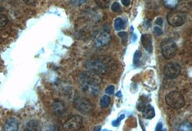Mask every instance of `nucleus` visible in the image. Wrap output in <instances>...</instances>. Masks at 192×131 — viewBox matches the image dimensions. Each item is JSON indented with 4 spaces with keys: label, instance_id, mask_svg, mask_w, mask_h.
Segmentation results:
<instances>
[{
    "label": "nucleus",
    "instance_id": "f257e3e1",
    "mask_svg": "<svg viewBox=\"0 0 192 131\" xmlns=\"http://www.w3.org/2000/svg\"><path fill=\"white\" fill-rule=\"evenodd\" d=\"M85 67L89 71L99 75H105L111 73L116 69V64L112 58L100 56L88 60L85 64Z\"/></svg>",
    "mask_w": 192,
    "mask_h": 131
},
{
    "label": "nucleus",
    "instance_id": "f03ea898",
    "mask_svg": "<svg viewBox=\"0 0 192 131\" xmlns=\"http://www.w3.org/2000/svg\"><path fill=\"white\" fill-rule=\"evenodd\" d=\"M101 81L102 78L100 75L89 71L83 72L78 77V82L81 89L94 96L97 95L100 91L99 84Z\"/></svg>",
    "mask_w": 192,
    "mask_h": 131
},
{
    "label": "nucleus",
    "instance_id": "7ed1b4c3",
    "mask_svg": "<svg viewBox=\"0 0 192 131\" xmlns=\"http://www.w3.org/2000/svg\"><path fill=\"white\" fill-rule=\"evenodd\" d=\"M165 99L168 105L174 110H178L184 108L185 105V99L182 94L179 91H171L165 96Z\"/></svg>",
    "mask_w": 192,
    "mask_h": 131
},
{
    "label": "nucleus",
    "instance_id": "20e7f679",
    "mask_svg": "<svg viewBox=\"0 0 192 131\" xmlns=\"http://www.w3.org/2000/svg\"><path fill=\"white\" fill-rule=\"evenodd\" d=\"M160 48L163 57L166 59H171L173 58L177 51V45L171 38L163 40L161 42Z\"/></svg>",
    "mask_w": 192,
    "mask_h": 131
},
{
    "label": "nucleus",
    "instance_id": "39448f33",
    "mask_svg": "<svg viewBox=\"0 0 192 131\" xmlns=\"http://www.w3.org/2000/svg\"><path fill=\"white\" fill-rule=\"evenodd\" d=\"M74 107L83 114H89L93 110V105L89 99L84 97H77L74 100Z\"/></svg>",
    "mask_w": 192,
    "mask_h": 131
},
{
    "label": "nucleus",
    "instance_id": "423d86ee",
    "mask_svg": "<svg viewBox=\"0 0 192 131\" xmlns=\"http://www.w3.org/2000/svg\"><path fill=\"white\" fill-rule=\"evenodd\" d=\"M83 125V119L79 115H73L69 117L63 125L64 131H78Z\"/></svg>",
    "mask_w": 192,
    "mask_h": 131
},
{
    "label": "nucleus",
    "instance_id": "0eeeda50",
    "mask_svg": "<svg viewBox=\"0 0 192 131\" xmlns=\"http://www.w3.org/2000/svg\"><path fill=\"white\" fill-rule=\"evenodd\" d=\"M169 23L173 27H179L184 25L186 22V17L184 13L180 12H175L169 13L167 16Z\"/></svg>",
    "mask_w": 192,
    "mask_h": 131
},
{
    "label": "nucleus",
    "instance_id": "6e6552de",
    "mask_svg": "<svg viewBox=\"0 0 192 131\" xmlns=\"http://www.w3.org/2000/svg\"><path fill=\"white\" fill-rule=\"evenodd\" d=\"M181 71V68L177 63H169L165 65L163 73L168 78H175L179 75Z\"/></svg>",
    "mask_w": 192,
    "mask_h": 131
},
{
    "label": "nucleus",
    "instance_id": "1a4fd4ad",
    "mask_svg": "<svg viewBox=\"0 0 192 131\" xmlns=\"http://www.w3.org/2000/svg\"><path fill=\"white\" fill-rule=\"evenodd\" d=\"M111 40V36L107 32H101L96 35L94 42L96 47H103L109 44Z\"/></svg>",
    "mask_w": 192,
    "mask_h": 131
},
{
    "label": "nucleus",
    "instance_id": "9d476101",
    "mask_svg": "<svg viewBox=\"0 0 192 131\" xmlns=\"http://www.w3.org/2000/svg\"><path fill=\"white\" fill-rule=\"evenodd\" d=\"M52 109L54 114L58 115V116L62 115L66 110L65 104L63 102L59 101V100H56V101L53 102V103L52 104Z\"/></svg>",
    "mask_w": 192,
    "mask_h": 131
},
{
    "label": "nucleus",
    "instance_id": "9b49d317",
    "mask_svg": "<svg viewBox=\"0 0 192 131\" xmlns=\"http://www.w3.org/2000/svg\"><path fill=\"white\" fill-rule=\"evenodd\" d=\"M19 123L15 117L7 119L4 125V131H18Z\"/></svg>",
    "mask_w": 192,
    "mask_h": 131
},
{
    "label": "nucleus",
    "instance_id": "f8f14e48",
    "mask_svg": "<svg viewBox=\"0 0 192 131\" xmlns=\"http://www.w3.org/2000/svg\"><path fill=\"white\" fill-rule=\"evenodd\" d=\"M141 41H142V44L145 49L149 53H152L153 52V40H152V37L148 34H144L142 36L141 38Z\"/></svg>",
    "mask_w": 192,
    "mask_h": 131
},
{
    "label": "nucleus",
    "instance_id": "ddd939ff",
    "mask_svg": "<svg viewBox=\"0 0 192 131\" xmlns=\"http://www.w3.org/2000/svg\"><path fill=\"white\" fill-rule=\"evenodd\" d=\"M142 112L143 117L146 119H153L156 115L154 108L152 105H151V104L145 105Z\"/></svg>",
    "mask_w": 192,
    "mask_h": 131
},
{
    "label": "nucleus",
    "instance_id": "4468645a",
    "mask_svg": "<svg viewBox=\"0 0 192 131\" xmlns=\"http://www.w3.org/2000/svg\"><path fill=\"white\" fill-rule=\"evenodd\" d=\"M40 126L36 121H31L28 123L25 131H39Z\"/></svg>",
    "mask_w": 192,
    "mask_h": 131
},
{
    "label": "nucleus",
    "instance_id": "2eb2a0df",
    "mask_svg": "<svg viewBox=\"0 0 192 131\" xmlns=\"http://www.w3.org/2000/svg\"><path fill=\"white\" fill-rule=\"evenodd\" d=\"M163 4L165 7L169 9H173L178 4V0H163Z\"/></svg>",
    "mask_w": 192,
    "mask_h": 131
},
{
    "label": "nucleus",
    "instance_id": "dca6fc26",
    "mask_svg": "<svg viewBox=\"0 0 192 131\" xmlns=\"http://www.w3.org/2000/svg\"><path fill=\"white\" fill-rule=\"evenodd\" d=\"M110 102H111V98L107 95H104L101 98L100 102H99V104L101 108H107L109 105Z\"/></svg>",
    "mask_w": 192,
    "mask_h": 131
},
{
    "label": "nucleus",
    "instance_id": "f3484780",
    "mask_svg": "<svg viewBox=\"0 0 192 131\" xmlns=\"http://www.w3.org/2000/svg\"><path fill=\"white\" fill-rule=\"evenodd\" d=\"M178 131H192L191 123H189V122H184L179 125Z\"/></svg>",
    "mask_w": 192,
    "mask_h": 131
},
{
    "label": "nucleus",
    "instance_id": "a211bd4d",
    "mask_svg": "<svg viewBox=\"0 0 192 131\" xmlns=\"http://www.w3.org/2000/svg\"><path fill=\"white\" fill-rule=\"evenodd\" d=\"M114 27L117 30H121L125 28V22L121 18H117L114 21Z\"/></svg>",
    "mask_w": 192,
    "mask_h": 131
},
{
    "label": "nucleus",
    "instance_id": "6ab92c4d",
    "mask_svg": "<svg viewBox=\"0 0 192 131\" xmlns=\"http://www.w3.org/2000/svg\"><path fill=\"white\" fill-rule=\"evenodd\" d=\"M109 0H95L96 4L101 9H107L109 6Z\"/></svg>",
    "mask_w": 192,
    "mask_h": 131
},
{
    "label": "nucleus",
    "instance_id": "aec40b11",
    "mask_svg": "<svg viewBox=\"0 0 192 131\" xmlns=\"http://www.w3.org/2000/svg\"><path fill=\"white\" fill-rule=\"evenodd\" d=\"M141 56H142V55H141V51H139V50H138V51H136L135 53H134L133 63H134V64L136 66H140Z\"/></svg>",
    "mask_w": 192,
    "mask_h": 131
},
{
    "label": "nucleus",
    "instance_id": "412c9836",
    "mask_svg": "<svg viewBox=\"0 0 192 131\" xmlns=\"http://www.w3.org/2000/svg\"><path fill=\"white\" fill-rule=\"evenodd\" d=\"M8 18L6 15L0 14V27H3L7 25Z\"/></svg>",
    "mask_w": 192,
    "mask_h": 131
},
{
    "label": "nucleus",
    "instance_id": "4be33fe9",
    "mask_svg": "<svg viewBox=\"0 0 192 131\" xmlns=\"http://www.w3.org/2000/svg\"><path fill=\"white\" fill-rule=\"evenodd\" d=\"M118 36L120 37L121 38H122V43H124V44L125 45L126 44L127 41V37H128V35L126 32H120L118 33Z\"/></svg>",
    "mask_w": 192,
    "mask_h": 131
},
{
    "label": "nucleus",
    "instance_id": "5701e85b",
    "mask_svg": "<svg viewBox=\"0 0 192 131\" xmlns=\"http://www.w3.org/2000/svg\"><path fill=\"white\" fill-rule=\"evenodd\" d=\"M112 10L114 12H121V6L120 4L117 2H114V3L112 5Z\"/></svg>",
    "mask_w": 192,
    "mask_h": 131
},
{
    "label": "nucleus",
    "instance_id": "b1692460",
    "mask_svg": "<svg viewBox=\"0 0 192 131\" xmlns=\"http://www.w3.org/2000/svg\"><path fill=\"white\" fill-rule=\"evenodd\" d=\"M125 116V115H122L120 117H119L117 119L115 120H114L113 122H112V125L114 126V127H117V126L120 125L121 120L124 119Z\"/></svg>",
    "mask_w": 192,
    "mask_h": 131
},
{
    "label": "nucleus",
    "instance_id": "393cba45",
    "mask_svg": "<svg viewBox=\"0 0 192 131\" xmlns=\"http://www.w3.org/2000/svg\"><path fill=\"white\" fill-rule=\"evenodd\" d=\"M105 91L107 95H113L114 93V87L113 85H110V86H109L106 89Z\"/></svg>",
    "mask_w": 192,
    "mask_h": 131
},
{
    "label": "nucleus",
    "instance_id": "a878e982",
    "mask_svg": "<svg viewBox=\"0 0 192 131\" xmlns=\"http://www.w3.org/2000/svg\"><path fill=\"white\" fill-rule=\"evenodd\" d=\"M154 32H155V34L156 35V36H160L163 34V32L160 27H158L157 26V27H155V28H154Z\"/></svg>",
    "mask_w": 192,
    "mask_h": 131
},
{
    "label": "nucleus",
    "instance_id": "bb28decb",
    "mask_svg": "<svg viewBox=\"0 0 192 131\" xmlns=\"http://www.w3.org/2000/svg\"><path fill=\"white\" fill-rule=\"evenodd\" d=\"M23 2H25L26 4L28 5H35L37 4V0H23Z\"/></svg>",
    "mask_w": 192,
    "mask_h": 131
},
{
    "label": "nucleus",
    "instance_id": "cd10ccee",
    "mask_svg": "<svg viewBox=\"0 0 192 131\" xmlns=\"http://www.w3.org/2000/svg\"><path fill=\"white\" fill-rule=\"evenodd\" d=\"M155 131H163V124L161 123H158L156 125Z\"/></svg>",
    "mask_w": 192,
    "mask_h": 131
},
{
    "label": "nucleus",
    "instance_id": "c85d7f7f",
    "mask_svg": "<svg viewBox=\"0 0 192 131\" xmlns=\"http://www.w3.org/2000/svg\"><path fill=\"white\" fill-rule=\"evenodd\" d=\"M121 2H122L123 5L125 6H129L130 4V0H121Z\"/></svg>",
    "mask_w": 192,
    "mask_h": 131
},
{
    "label": "nucleus",
    "instance_id": "c756f323",
    "mask_svg": "<svg viewBox=\"0 0 192 131\" xmlns=\"http://www.w3.org/2000/svg\"><path fill=\"white\" fill-rule=\"evenodd\" d=\"M156 23V24H158V25L162 26V25H163V19H161V18H158Z\"/></svg>",
    "mask_w": 192,
    "mask_h": 131
},
{
    "label": "nucleus",
    "instance_id": "7c9ffc66",
    "mask_svg": "<svg viewBox=\"0 0 192 131\" xmlns=\"http://www.w3.org/2000/svg\"><path fill=\"white\" fill-rule=\"evenodd\" d=\"M101 130V126H97L95 128H94V131H100Z\"/></svg>",
    "mask_w": 192,
    "mask_h": 131
},
{
    "label": "nucleus",
    "instance_id": "2f4dec72",
    "mask_svg": "<svg viewBox=\"0 0 192 131\" xmlns=\"http://www.w3.org/2000/svg\"><path fill=\"white\" fill-rule=\"evenodd\" d=\"M86 1H87V0H78V2H79V4H82Z\"/></svg>",
    "mask_w": 192,
    "mask_h": 131
},
{
    "label": "nucleus",
    "instance_id": "473e14b6",
    "mask_svg": "<svg viewBox=\"0 0 192 131\" xmlns=\"http://www.w3.org/2000/svg\"><path fill=\"white\" fill-rule=\"evenodd\" d=\"M4 11V7H0V13Z\"/></svg>",
    "mask_w": 192,
    "mask_h": 131
}]
</instances>
